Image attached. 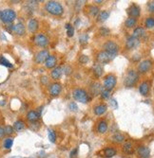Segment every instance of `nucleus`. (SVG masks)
<instances>
[{
    "mask_svg": "<svg viewBox=\"0 0 154 158\" xmlns=\"http://www.w3.org/2000/svg\"><path fill=\"white\" fill-rule=\"evenodd\" d=\"M136 153L139 158H149L150 157V150L148 146H139L136 150Z\"/></svg>",
    "mask_w": 154,
    "mask_h": 158,
    "instance_id": "nucleus-9",
    "label": "nucleus"
},
{
    "mask_svg": "<svg viewBox=\"0 0 154 158\" xmlns=\"http://www.w3.org/2000/svg\"><path fill=\"white\" fill-rule=\"evenodd\" d=\"M102 2H103V1H95V3H99V4L102 3Z\"/></svg>",
    "mask_w": 154,
    "mask_h": 158,
    "instance_id": "nucleus-50",
    "label": "nucleus"
},
{
    "mask_svg": "<svg viewBox=\"0 0 154 158\" xmlns=\"http://www.w3.org/2000/svg\"><path fill=\"white\" fill-rule=\"evenodd\" d=\"M115 56L111 55L108 52H106L104 50V51H101L97 54V61H98V63H108L109 62H110L114 58Z\"/></svg>",
    "mask_w": 154,
    "mask_h": 158,
    "instance_id": "nucleus-7",
    "label": "nucleus"
},
{
    "mask_svg": "<svg viewBox=\"0 0 154 158\" xmlns=\"http://www.w3.org/2000/svg\"><path fill=\"white\" fill-rule=\"evenodd\" d=\"M122 149H123V152L127 154H131L132 153H133V145H132V143L129 141L126 142L123 145Z\"/></svg>",
    "mask_w": 154,
    "mask_h": 158,
    "instance_id": "nucleus-24",
    "label": "nucleus"
},
{
    "mask_svg": "<svg viewBox=\"0 0 154 158\" xmlns=\"http://www.w3.org/2000/svg\"><path fill=\"white\" fill-rule=\"evenodd\" d=\"M45 9L46 11L52 14V15L55 16H60L64 12V9H63V6L56 1H49L47 2L46 6H45Z\"/></svg>",
    "mask_w": 154,
    "mask_h": 158,
    "instance_id": "nucleus-1",
    "label": "nucleus"
},
{
    "mask_svg": "<svg viewBox=\"0 0 154 158\" xmlns=\"http://www.w3.org/2000/svg\"><path fill=\"white\" fill-rule=\"evenodd\" d=\"M79 41H80V44H82V45L87 44L88 41H89V35L87 33L81 34L80 36H79Z\"/></svg>",
    "mask_w": 154,
    "mask_h": 158,
    "instance_id": "nucleus-38",
    "label": "nucleus"
},
{
    "mask_svg": "<svg viewBox=\"0 0 154 158\" xmlns=\"http://www.w3.org/2000/svg\"><path fill=\"white\" fill-rule=\"evenodd\" d=\"M13 145V139L12 137H7L4 139V143H3V147L7 150H10Z\"/></svg>",
    "mask_w": 154,
    "mask_h": 158,
    "instance_id": "nucleus-33",
    "label": "nucleus"
},
{
    "mask_svg": "<svg viewBox=\"0 0 154 158\" xmlns=\"http://www.w3.org/2000/svg\"><path fill=\"white\" fill-rule=\"evenodd\" d=\"M140 44V41L139 39L133 37V36H130L127 39L126 41V47H127L128 49H133V48H136Z\"/></svg>",
    "mask_w": 154,
    "mask_h": 158,
    "instance_id": "nucleus-12",
    "label": "nucleus"
},
{
    "mask_svg": "<svg viewBox=\"0 0 154 158\" xmlns=\"http://www.w3.org/2000/svg\"><path fill=\"white\" fill-rule=\"evenodd\" d=\"M148 8L150 12H154V1H150L148 4Z\"/></svg>",
    "mask_w": 154,
    "mask_h": 158,
    "instance_id": "nucleus-45",
    "label": "nucleus"
},
{
    "mask_svg": "<svg viewBox=\"0 0 154 158\" xmlns=\"http://www.w3.org/2000/svg\"><path fill=\"white\" fill-rule=\"evenodd\" d=\"M39 27V23L36 19H31L28 23V28L31 32H35Z\"/></svg>",
    "mask_w": 154,
    "mask_h": 158,
    "instance_id": "nucleus-18",
    "label": "nucleus"
},
{
    "mask_svg": "<svg viewBox=\"0 0 154 158\" xmlns=\"http://www.w3.org/2000/svg\"><path fill=\"white\" fill-rule=\"evenodd\" d=\"M99 33L102 35V36H108V35L109 34V28H107V27H103L100 28Z\"/></svg>",
    "mask_w": 154,
    "mask_h": 158,
    "instance_id": "nucleus-40",
    "label": "nucleus"
},
{
    "mask_svg": "<svg viewBox=\"0 0 154 158\" xmlns=\"http://www.w3.org/2000/svg\"><path fill=\"white\" fill-rule=\"evenodd\" d=\"M13 129L16 132H21L25 129V122L23 120H17L13 124Z\"/></svg>",
    "mask_w": 154,
    "mask_h": 158,
    "instance_id": "nucleus-27",
    "label": "nucleus"
},
{
    "mask_svg": "<svg viewBox=\"0 0 154 158\" xmlns=\"http://www.w3.org/2000/svg\"><path fill=\"white\" fill-rule=\"evenodd\" d=\"M62 70H65L64 72H65L66 75H69V74L72 73V68L69 67V66H65L64 68H62Z\"/></svg>",
    "mask_w": 154,
    "mask_h": 158,
    "instance_id": "nucleus-46",
    "label": "nucleus"
},
{
    "mask_svg": "<svg viewBox=\"0 0 154 158\" xmlns=\"http://www.w3.org/2000/svg\"><path fill=\"white\" fill-rule=\"evenodd\" d=\"M104 48H105V51L111 54V55H113L115 56L118 52V50H119V47L118 45L116 44L115 42L113 41H109L107 42L106 44L104 45Z\"/></svg>",
    "mask_w": 154,
    "mask_h": 158,
    "instance_id": "nucleus-6",
    "label": "nucleus"
},
{
    "mask_svg": "<svg viewBox=\"0 0 154 158\" xmlns=\"http://www.w3.org/2000/svg\"><path fill=\"white\" fill-rule=\"evenodd\" d=\"M89 12L90 15L92 16H96L98 13H99V8L96 6H89Z\"/></svg>",
    "mask_w": 154,
    "mask_h": 158,
    "instance_id": "nucleus-36",
    "label": "nucleus"
},
{
    "mask_svg": "<svg viewBox=\"0 0 154 158\" xmlns=\"http://www.w3.org/2000/svg\"><path fill=\"white\" fill-rule=\"evenodd\" d=\"M116 77L113 75H108L104 80V87L108 91H111L116 85Z\"/></svg>",
    "mask_w": 154,
    "mask_h": 158,
    "instance_id": "nucleus-5",
    "label": "nucleus"
},
{
    "mask_svg": "<svg viewBox=\"0 0 154 158\" xmlns=\"http://www.w3.org/2000/svg\"><path fill=\"white\" fill-rule=\"evenodd\" d=\"M34 44L40 47H45L49 45V38L45 34H37L33 39Z\"/></svg>",
    "mask_w": 154,
    "mask_h": 158,
    "instance_id": "nucleus-8",
    "label": "nucleus"
},
{
    "mask_svg": "<svg viewBox=\"0 0 154 158\" xmlns=\"http://www.w3.org/2000/svg\"><path fill=\"white\" fill-rule=\"evenodd\" d=\"M108 129H109V125H108V123H107V121H105V120L99 121V123H98V126H97V131H98V133L105 134V133H107Z\"/></svg>",
    "mask_w": 154,
    "mask_h": 158,
    "instance_id": "nucleus-20",
    "label": "nucleus"
},
{
    "mask_svg": "<svg viewBox=\"0 0 154 158\" xmlns=\"http://www.w3.org/2000/svg\"><path fill=\"white\" fill-rule=\"evenodd\" d=\"M146 27L148 28H152L154 27V18L153 17H149L146 20Z\"/></svg>",
    "mask_w": 154,
    "mask_h": 158,
    "instance_id": "nucleus-39",
    "label": "nucleus"
},
{
    "mask_svg": "<svg viewBox=\"0 0 154 158\" xmlns=\"http://www.w3.org/2000/svg\"><path fill=\"white\" fill-rule=\"evenodd\" d=\"M42 82H44V83H47V82H48V79H47V77L42 78Z\"/></svg>",
    "mask_w": 154,
    "mask_h": 158,
    "instance_id": "nucleus-49",
    "label": "nucleus"
},
{
    "mask_svg": "<svg viewBox=\"0 0 154 158\" xmlns=\"http://www.w3.org/2000/svg\"><path fill=\"white\" fill-rule=\"evenodd\" d=\"M62 73H63L62 67H60V66L54 67L52 71V78L53 79V80H58V79L61 78Z\"/></svg>",
    "mask_w": 154,
    "mask_h": 158,
    "instance_id": "nucleus-23",
    "label": "nucleus"
},
{
    "mask_svg": "<svg viewBox=\"0 0 154 158\" xmlns=\"http://www.w3.org/2000/svg\"><path fill=\"white\" fill-rule=\"evenodd\" d=\"M72 97L75 100L82 103H88L89 100V94L87 93V91H85L84 89H80L77 88L73 91L72 93Z\"/></svg>",
    "mask_w": 154,
    "mask_h": 158,
    "instance_id": "nucleus-3",
    "label": "nucleus"
},
{
    "mask_svg": "<svg viewBox=\"0 0 154 158\" xmlns=\"http://www.w3.org/2000/svg\"><path fill=\"white\" fill-rule=\"evenodd\" d=\"M0 64L1 66H6V67H9V68H12V64L7 60L4 56H0Z\"/></svg>",
    "mask_w": 154,
    "mask_h": 158,
    "instance_id": "nucleus-34",
    "label": "nucleus"
},
{
    "mask_svg": "<svg viewBox=\"0 0 154 158\" xmlns=\"http://www.w3.org/2000/svg\"><path fill=\"white\" fill-rule=\"evenodd\" d=\"M49 56H50V54H49V51L46 49L44 50H41V51H39L36 55H35V62L37 63H43L47 61V59L49 58Z\"/></svg>",
    "mask_w": 154,
    "mask_h": 158,
    "instance_id": "nucleus-10",
    "label": "nucleus"
},
{
    "mask_svg": "<svg viewBox=\"0 0 154 158\" xmlns=\"http://www.w3.org/2000/svg\"><path fill=\"white\" fill-rule=\"evenodd\" d=\"M40 114L36 111H30L27 114V119L31 122H35L39 119Z\"/></svg>",
    "mask_w": 154,
    "mask_h": 158,
    "instance_id": "nucleus-21",
    "label": "nucleus"
},
{
    "mask_svg": "<svg viewBox=\"0 0 154 158\" xmlns=\"http://www.w3.org/2000/svg\"><path fill=\"white\" fill-rule=\"evenodd\" d=\"M90 88H92V92L93 95H99L100 93L102 92L101 85L99 83H93Z\"/></svg>",
    "mask_w": 154,
    "mask_h": 158,
    "instance_id": "nucleus-31",
    "label": "nucleus"
},
{
    "mask_svg": "<svg viewBox=\"0 0 154 158\" xmlns=\"http://www.w3.org/2000/svg\"><path fill=\"white\" fill-rule=\"evenodd\" d=\"M129 15L132 18H136L140 15V8L137 5H131L128 10Z\"/></svg>",
    "mask_w": 154,
    "mask_h": 158,
    "instance_id": "nucleus-14",
    "label": "nucleus"
},
{
    "mask_svg": "<svg viewBox=\"0 0 154 158\" xmlns=\"http://www.w3.org/2000/svg\"><path fill=\"white\" fill-rule=\"evenodd\" d=\"M66 30H67V34L69 37H72L74 35V27L72 24H67L66 25Z\"/></svg>",
    "mask_w": 154,
    "mask_h": 158,
    "instance_id": "nucleus-35",
    "label": "nucleus"
},
{
    "mask_svg": "<svg viewBox=\"0 0 154 158\" xmlns=\"http://www.w3.org/2000/svg\"><path fill=\"white\" fill-rule=\"evenodd\" d=\"M48 137L50 142L52 143L56 142V133H55V131L52 130V129H48Z\"/></svg>",
    "mask_w": 154,
    "mask_h": 158,
    "instance_id": "nucleus-30",
    "label": "nucleus"
},
{
    "mask_svg": "<svg viewBox=\"0 0 154 158\" xmlns=\"http://www.w3.org/2000/svg\"><path fill=\"white\" fill-rule=\"evenodd\" d=\"M4 132H5V135H12L13 133H15V129H13L12 126L7 125L4 127Z\"/></svg>",
    "mask_w": 154,
    "mask_h": 158,
    "instance_id": "nucleus-37",
    "label": "nucleus"
},
{
    "mask_svg": "<svg viewBox=\"0 0 154 158\" xmlns=\"http://www.w3.org/2000/svg\"><path fill=\"white\" fill-rule=\"evenodd\" d=\"M69 110H71L72 112H77L78 111V106H77V104L75 103V102H71L69 104Z\"/></svg>",
    "mask_w": 154,
    "mask_h": 158,
    "instance_id": "nucleus-41",
    "label": "nucleus"
},
{
    "mask_svg": "<svg viewBox=\"0 0 154 158\" xmlns=\"http://www.w3.org/2000/svg\"><path fill=\"white\" fill-rule=\"evenodd\" d=\"M61 90H62V86L58 82L52 83L51 85V87H50V93H51V95L53 96V97L58 96L61 93Z\"/></svg>",
    "mask_w": 154,
    "mask_h": 158,
    "instance_id": "nucleus-15",
    "label": "nucleus"
},
{
    "mask_svg": "<svg viewBox=\"0 0 154 158\" xmlns=\"http://www.w3.org/2000/svg\"><path fill=\"white\" fill-rule=\"evenodd\" d=\"M12 31L15 34L19 35V36H22L26 32L25 26L22 23H17L15 25H12Z\"/></svg>",
    "mask_w": 154,
    "mask_h": 158,
    "instance_id": "nucleus-13",
    "label": "nucleus"
},
{
    "mask_svg": "<svg viewBox=\"0 0 154 158\" xmlns=\"http://www.w3.org/2000/svg\"><path fill=\"white\" fill-rule=\"evenodd\" d=\"M92 71H93V73L96 77H101L103 75L104 69H103V66H101L100 63H95L93 66Z\"/></svg>",
    "mask_w": 154,
    "mask_h": 158,
    "instance_id": "nucleus-25",
    "label": "nucleus"
},
{
    "mask_svg": "<svg viewBox=\"0 0 154 158\" xmlns=\"http://www.w3.org/2000/svg\"><path fill=\"white\" fill-rule=\"evenodd\" d=\"M108 110V106L106 104H99L94 107V114L96 116H101L104 114Z\"/></svg>",
    "mask_w": 154,
    "mask_h": 158,
    "instance_id": "nucleus-19",
    "label": "nucleus"
},
{
    "mask_svg": "<svg viewBox=\"0 0 154 158\" xmlns=\"http://www.w3.org/2000/svg\"><path fill=\"white\" fill-rule=\"evenodd\" d=\"M109 91H108V90H102V92H101V97H102V98H104V99H106V98H109Z\"/></svg>",
    "mask_w": 154,
    "mask_h": 158,
    "instance_id": "nucleus-42",
    "label": "nucleus"
},
{
    "mask_svg": "<svg viewBox=\"0 0 154 158\" xmlns=\"http://www.w3.org/2000/svg\"><path fill=\"white\" fill-rule=\"evenodd\" d=\"M112 141L115 142V143H118V144H120V143H123L125 140H126V137H125V135L120 134V133H116L115 134H113L112 136Z\"/></svg>",
    "mask_w": 154,
    "mask_h": 158,
    "instance_id": "nucleus-28",
    "label": "nucleus"
},
{
    "mask_svg": "<svg viewBox=\"0 0 154 158\" xmlns=\"http://www.w3.org/2000/svg\"><path fill=\"white\" fill-rule=\"evenodd\" d=\"M16 18V13L11 9H6L0 11V20L5 24H11Z\"/></svg>",
    "mask_w": 154,
    "mask_h": 158,
    "instance_id": "nucleus-2",
    "label": "nucleus"
},
{
    "mask_svg": "<svg viewBox=\"0 0 154 158\" xmlns=\"http://www.w3.org/2000/svg\"><path fill=\"white\" fill-rule=\"evenodd\" d=\"M5 136V132H4V128L0 127V139H2Z\"/></svg>",
    "mask_w": 154,
    "mask_h": 158,
    "instance_id": "nucleus-48",
    "label": "nucleus"
},
{
    "mask_svg": "<svg viewBox=\"0 0 154 158\" xmlns=\"http://www.w3.org/2000/svg\"><path fill=\"white\" fill-rule=\"evenodd\" d=\"M138 79H139V76L136 71L129 70L125 78L124 84L125 86H127V87H132V86H134L136 82H138Z\"/></svg>",
    "mask_w": 154,
    "mask_h": 158,
    "instance_id": "nucleus-4",
    "label": "nucleus"
},
{
    "mask_svg": "<svg viewBox=\"0 0 154 158\" xmlns=\"http://www.w3.org/2000/svg\"><path fill=\"white\" fill-rule=\"evenodd\" d=\"M145 33H146L145 28L142 27H136L135 30H134V31H133V35H132V36L135 37V38H137V39H139V38L143 37L144 35H145Z\"/></svg>",
    "mask_w": 154,
    "mask_h": 158,
    "instance_id": "nucleus-26",
    "label": "nucleus"
},
{
    "mask_svg": "<svg viewBox=\"0 0 154 158\" xmlns=\"http://www.w3.org/2000/svg\"><path fill=\"white\" fill-rule=\"evenodd\" d=\"M137 23V20L136 18H132V17H129L128 18L127 20H126V22H125V26L127 27H133Z\"/></svg>",
    "mask_w": 154,
    "mask_h": 158,
    "instance_id": "nucleus-32",
    "label": "nucleus"
},
{
    "mask_svg": "<svg viewBox=\"0 0 154 158\" xmlns=\"http://www.w3.org/2000/svg\"><path fill=\"white\" fill-rule=\"evenodd\" d=\"M110 105H111V107H113L114 109H116L117 107H118V104H117V102L114 99V98H112L110 100Z\"/></svg>",
    "mask_w": 154,
    "mask_h": 158,
    "instance_id": "nucleus-47",
    "label": "nucleus"
},
{
    "mask_svg": "<svg viewBox=\"0 0 154 158\" xmlns=\"http://www.w3.org/2000/svg\"><path fill=\"white\" fill-rule=\"evenodd\" d=\"M109 17V12L107 11H103L99 13V15L97 17V20L99 21V22H105V21L108 20Z\"/></svg>",
    "mask_w": 154,
    "mask_h": 158,
    "instance_id": "nucleus-29",
    "label": "nucleus"
},
{
    "mask_svg": "<svg viewBox=\"0 0 154 158\" xmlns=\"http://www.w3.org/2000/svg\"><path fill=\"white\" fill-rule=\"evenodd\" d=\"M149 90H150V84L149 82H142L139 87V91H140V93H141L142 96H148L149 93Z\"/></svg>",
    "mask_w": 154,
    "mask_h": 158,
    "instance_id": "nucleus-17",
    "label": "nucleus"
},
{
    "mask_svg": "<svg viewBox=\"0 0 154 158\" xmlns=\"http://www.w3.org/2000/svg\"><path fill=\"white\" fill-rule=\"evenodd\" d=\"M151 66H152L151 61L145 60V61L140 63L139 66H138V71L140 73H146L151 68Z\"/></svg>",
    "mask_w": 154,
    "mask_h": 158,
    "instance_id": "nucleus-11",
    "label": "nucleus"
},
{
    "mask_svg": "<svg viewBox=\"0 0 154 158\" xmlns=\"http://www.w3.org/2000/svg\"><path fill=\"white\" fill-rule=\"evenodd\" d=\"M56 63H57V59L56 57L53 55H50L49 58L47 59V61L45 62V66L47 68H54L56 67Z\"/></svg>",
    "mask_w": 154,
    "mask_h": 158,
    "instance_id": "nucleus-16",
    "label": "nucleus"
},
{
    "mask_svg": "<svg viewBox=\"0 0 154 158\" xmlns=\"http://www.w3.org/2000/svg\"><path fill=\"white\" fill-rule=\"evenodd\" d=\"M117 153V150L116 149L112 148V147H108L104 150V156L107 157V158H111L113 157L114 155H116Z\"/></svg>",
    "mask_w": 154,
    "mask_h": 158,
    "instance_id": "nucleus-22",
    "label": "nucleus"
},
{
    "mask_svg": "<svg viewBox=\"0 0 154 158\" xmlns=\"http://www.w3.org/2000/svg\"><path fill=\"white\" fill-rule=\"evenodd\" d=\"M89 57L88 56H86V55H82L81 57H80V59H79V61L81 62V63H87L88 62H89Z\"/></svg>",
    "mask_w": 154,
    "mask_h": 158,
    "instance_id": "nucleus-44",
    "label": "nucleus"
},
{
    "mask_svg": "<svg viewBox=\"0 0 154 158\" xmlns=\"http://www.w3.org/2000/svg\"><path fill=\"white\" fill-rule=\"evenodd\" d=\"M77 155H78V149L75 148V149H73L72 152H71V154H69V158H76Z\"/></svg>",
    "mask_w": 154,
    "mask_h": 158,
    "instance_id": "nucleus-43",
    "label": "nucleus"
}]
</instances>
